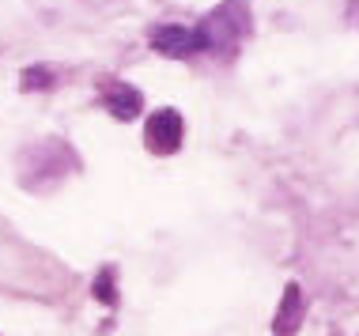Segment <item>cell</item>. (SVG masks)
<instances>
[{"mask_svg": "<svg viewBox=\"0 0 359 336\" xmlns=\"http://www.w3.org/2000/svg\"><path fill=\"white\" fill-rule=\"evenodd\" d=\"M201 31H205L212 53H231L238 38L250 31V12H246V4H242V0H227V4H219L216 12H212L205 23H201Z\"/></svg>", "mask_w": 359, "mask_h": 336, "instance_id": "obj_1", "label": "cell"}, {"mask_svg": "<svg viewBox=\"0 0 359 336\" xmlns=\"http://www.w3.org/2000/svg\"><path fill=\"white\" fill-rule=\"evenodd\" d=\"M151 50L155 53H163V57H193V53H201V50H208V38L205 31H189V27H174V23H163V27H155L151 31Z\"/></svg>", "mask_w": 359, "mask_h": 336, "instance_id": "obj_2", "label": "cell"}, {"mask_svg": "<svg viewBox=\"0 0 359 336\" xmlns=\"http://www.w3.org/2000/svg\"><path fill=\"white\" fill-rule=\"evenodd\" d=\"M144 144L155 155H174L182 148V118L178 110H155L144 125Z\"/></svg>", "mask_w": 359, "mask_h": 336, "instance_id": "obj_3", "label": "cell"}, {"mask_svg": "<svg viewBox=\"0 0 359 336\" xmlns=\"http://www.w3.org/2000/svg\"><path fill=\"white\" fill-rule=\"evenodd\" d=\"M102 99H106V106H110V113L118 121H133L144 106L140 91L129 88V83H121V80H102Z\"/></svg>", "mask_w": 359, "mask_h": 336, "instance_id": "obj_4", "label": "cell"}, {"mask_svg": "<svg viewBox=\"0 0 359 336\" xmlns=\"http://www.w3.org/2000/svg\"><path fill=\"white\" fill-rule=\"evenodd\" d=\"M299 325H303V291H299V284H287L284 299H280V310H276V321H273V332L295 336Z\"/></svg>", "mask_w": 359, "mask_h": 336, "instance_id": "obj_5", "label": "cell"}, {"mask_svg": "<svg viewBox=\"0 0 359 336\" xmlns=\"http://www.w3.org/2000/svg\"><path fill=\"white\" fill-rule=\"evenodd\" d=\"M53 83V72L46 69V64H31V69H23V91H42Z\"/></svg>", "mask_w": 359, "mask_h": 336, "instance_id": "obj_6", "label": "cell"}, {"mask_svg": "<svg viewBox=\"0 0 359 336\" xmlns=\"http://www.w3.org/2000/svg\"><path fill=\"white\" fill-rule=\"evenodd\" d=\"M95 299L114 306L118 302V295H114V272H99V280H95Z\"/></svg>", "mask_w": 359, "mask_h": 336, "instance_id": "obj_7", "label": "cell"}, {"mask_svg": "<svg viewBox=\"0 0 359 336\" xmlns=\"http://www.w3.org/2000/svg\"><path fill=\"white\" fill-rule=\"evenodd\" d=\"M344 15H348V23L359 27V0H348V12H344Z\"/></svg>", "mask_w": 359, "mask_h": 336, "instance_id": "obj_8", "label": "cell"}]
</instances>
